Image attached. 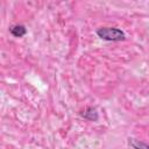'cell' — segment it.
<instances>
[{"instance_id":"cell-1","label":"cell","mask_w":149,"mask_h":149,"mask_svg":"<svg viewBox=\"0 0 149 149\" xmlns=\"http://www.w3.org/2000/svg\"><path fill=\"white\" fill-rule=\"evenodd\" d=\"M95 34L99 38L108 42H120L126 40L125 31L116 27H100L97 29Z\"/></svg>"},{"instance_id":"cell-2","label":"cell","mask_w":149,"mask_h":149,"mask_svg":"<svg viewBox=\"0 0 149 149\" xmlns=\"http://www.w3.org/2000/svg\"><path fill=\"white\" fill-rule=\"evenodd\" d=\"M80 115L88 121H98V119H99V113H98L97 108L91 107V106L86 107L85 111H83V113H80Z\"/></svg>"},{"instance_id":"cell-3","label":"cell","mask_w":149,"mask_h":149,"mask_svg":"<svg viewBox=\"0 0 149 149\" xmlns=\"http://www.w3.org/2000/svg\"><path fill=\"white\" fill-rule=\"evenodd\" d=\"M9 33L14 36V37H23L27 34V28L23 24H14L9 28Z\"/></svg>"},{"instance_id":"cell-4","label":"cell","mask_w":149,"mask_h":149,"mask_svg":"<svg viewBox=\"0 0 149 149\" xmlns=\"http://www.w3.org/2000/svg\"><path fill=\"white\" fill-rule=\"evenodd\" d=\"M128 144L133 149H149V143L140 141L137 139H128Z\"/></svg>"}]
</instances>
